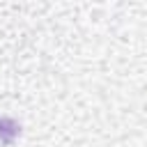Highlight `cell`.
<instances>
[{
	"label": "cell",
	"instance_id": "cell-1",
	"mask_svg": "<svg viewBox=\"0 0 147 147\" xmlns=\"http://www.w3.org/2000/svg\"><path fill=\"white\" fill-rule=\"evenodd\" d=\"M16 136H18V124L14 119H9V117H2L0 119V140L9 145Z\"/></svg>",
	"mask_w": 147,
	"mask_h": 147
}]
</instances>
